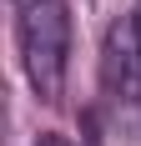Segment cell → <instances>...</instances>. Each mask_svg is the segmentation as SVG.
Segmentation results:
<instances>
[{"mask_svg":"<svg viewBox=\"0 0 141 146\" xmlns=\"http://www.w3.org/2000/svg\"><path fill=\"white\" fill-rule=\"evenodd\" d=\"M15 45H20V66H25L35 101L56 106L66 91V66H70V5L66 0H20Z\"/></svg>","mask_w":141,"mask_h":146,"instance_id":"1","label":"cell"},{"mask_svg":"<svg viewBox=\"0 0 141 146\" xmlns=\"http://www.w3.org/2000/svg\"><path fill=\"white\" fill-rule=\"evenodd\" d=\"M41 146H70V141H66V136H56V131H51V136H41Z\"/></svg>","mask_w":141,"mask_h":146,"instance_id":"2","label":"cell"}]
</instances>
